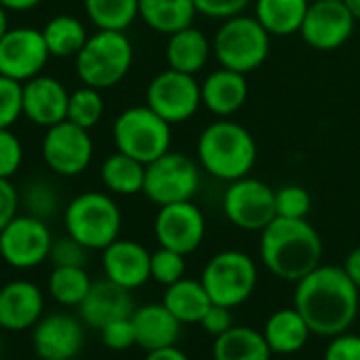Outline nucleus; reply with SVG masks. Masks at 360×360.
I'll return each instance as SVG.
<instances>
[{
	"instance_id": "de8ad7c7",
	"label": "nucleus",
	"mask_w": 360,
	"mask_h": 360,
	"mask_svg": "<svg viewBox=\"0 0 360 360\" xmlns=\"http://www.w3.org/2000/svg\"><path fill=\"white\" fill-rule=\"evenodd\" d=\"M143 360H190V356L184 350H179L177 346H169V348H160V350L148 352Z\"/></svg>"
},
{
	"instance_id": "c03bdc74",
	"label": "nucleus",
	"mask_w": 360,
	"mask_h": 360,
	"mask_svg": "<svg viewBox=\"0 0 360 360\" xmlns=\"http://www.w3.org/2000/svg\"><path fill=\"white\" fill-rule=\"evenodd\" d=\"M200 327H202V331H205V333H209L211 338H219V335H224L228 329H232V327H234L232 310H230V308H224V306L213 304V306L209 308V312L202 316Z\"/></svg>"
},
{
	"instance_id": "7c9ffc66",
	"label": "nucleus",
	"mask_w": 360,
	"mask_h": 360,
	"mask_svg": "<svg viewBox=\"0 0 360 360\" xmlns=\"http://www.w3.org/2000/svg\"><path fill=\"white\" fill-rule=\"evenodd\" d=\"M42 38L51 57H76L84 42L89 40V32L84 23L74 15H55L42 27Z\"/></svg>"
},
{
	"instance_id": "2eb2a0df",
	"label": "nucleus",
	"mask_w": 360,
	"mask_h": 360,
	"mask_svg": "<svg viewBox=\"0 0 360 360\" xmlns=\"http://www.w3.org/2000/svg\"><path fill=\"white\" fill-rule=\"evenodd\" d=\"M356 19L350 15L344 0H312L304 17L300 36L314 51H335L344 46L352 32Z\"/></svg>"
},
{
	"instance_id": "c85d7f7f",
	"label": "nucleus",
	"mask_w": 360,
	"mask_h": 360,
	"mask_svg": "<svg viewBox=\"0 0 360 360\" xmlns=\"http://www.w3.org/2000/svg\"><path fill=\"white\" fill-rule=\"evenodd\" d=\"M312 0H255V19L270 36H291L302 30Z\"/></svg>"
},
{
	"instance_id": "9d476101",
	"label": "nucleus",
	"mask_w": 360,
	"mask_h": 360,
	"mask_svg": "<svg viewBox=\"0 0 360 360\" xmlns=\"http://www.w3.org/2000/svg\"><path fill=\"white\" fill-rule=\"evenodd\" d=\"M221 205L228 221L245 232H262L276 219V190L249 175L228 186Z\"/></svg>"
},
{
	"instance_id": "37998d69",
	"label": "nucleus",
	"mask_w": 360,
	"mask_h": 360,
	"mask_svg": "<svg viewBox=\"0 0 360 360\" xmlns=\"http://www.w3.org/2000/svg\"><path fill=\"white\" fill-rule=\"evenodd\" d=\"M249 4L251 0H194L196 11L211 19H230L243 15Z\"/></svg>"
},
{
	"instance_id": "58836bf2",
	"label": "nucleus",
	"mask_w": 360,
	"mask_h": 360,
	"mask_svg": "<svg viewBox=\"0 0 360 360\" xmlns=\"http://www.w3.org/2000/svg\"><path fill=\"white\" fill-rule=\"evenodd\" d=\"M86 253L89 249H84L78 240H74L72 236H63L53 240L49 259L53 268H84Z\"/></svg>"
},
{
	"instance_id": "4be33fe9",
	"label": "nucleus",
	"mask_w": 360,
	"mask_h": 360,
	"mask_svg": "<svg viewBox=\"0 0 360 360\" xmlns=\"http://www.w3.org/2000/svg\"><path fill=\"white\" fill-rule=\"evenodd\" d=\"M135 344L146 352L175 346L181 335V323L167 310L165 304H146L131 314Z\"/></svg>"
},
{
	"instance_id": "72a5a7b5",
	"label": "nucleus",
	"mask_w": 360,
	"mask_h": 360,
	"mask_svg": "<svg viewBox=\"0 0 360 360\" xmlns=\"http://www.w3.org/2000/svg\"><path fill=\"white\" fill-rule=\"evenodd\" d=\"M103 116V97L101 91L82 84L80 89L70 93L68 101V118L70 122L91 131Z\"/></svg>"
},
{
	"instance_id": "c756f323",
	"label": "nucleus",
	"mask_w": 360,
	"mask_h": 360,
	"mask_svg": "<svg viewBox=\"0 0 360 360\" xmlns=\"http://www.w3.org/2000/svg\"><path fill=\"white\" fill-rule=\"evenodd\" d=\"M101 181L112 194H120V196L139 194L143 192L146 165L116 150L101 165Z\"/></svg>"
},
{
	"instance_id": "f8f14e48",
	"label": "nucleus",
	"mask_w": 360,
	"mask_h": 360,
	"mask_svg": "<svg viewBox=\"0 0 360 360\" xmlns=\"http://www.w3.org/2000/svg\"><path fill=\"white\" fill-rule=\"evenodd\" d=\"M40 154L44 165L61 177H74L89 169L93 160V139L86 129L63 120L46 129Z\"/></svg>"
},
{
	"instance_id": "aec40b11",
	"label": "nucleus",
	"mask_w": 360,
	"mask_h": 360,
	"mask_svg": "<svg viewBox=\"0 0 360 360\" xmlns=\"http://www.w3.org/2000/svg\"><path fill=\"white\" fill-rule=\"evenodd\" d=\"M78 310L82 321L99 331L108 323H114L118 319H129L135 312V302L129 289L103 278L91 285Z\"/></svg>"
},
{
	"instance_id": "79ce46f5",
	"label": "nucleus",
	"mask_w": 360,
	"mask_h": 360,
	"mask_svg": "<svg viewBox=\"0 0 360 360\" xmlns=\"http://www.w3.org/2000/svg\"><path fill=\"white\" fill-rule=\"evenodd\" d=\"M323 360H360V335L342 333L329 340Z\"/></svg>"
},
{
	"instance_id": "49530a36",
	"label": "nucleus",
	"mask_w": 360,
	"mask_h": 360,
	"mask_svg": "<svg viewBox=\"0 0 360 360\" xmlns=\"http://www.w3.org/2000/svg\"><path fill=\"white\" fill-rule=\"evenodd\" d=\"M342 268H344V272L350 276V281L356 285V289L360 291V245L348 253V257H346Z\"/></svg>"
},
{
	"instance_id": "f03ea898",
	"label": "nucleus",
	"mask_w": 360,
	"mask_h": 360,
	"mask_svg": "<svg viewBox=\"0 0 360 360\" xmlns=\"http://www.w3.org/2000/svg\"><path fill=\"white\" fill-rule=\"evenodd\" d=\"M259 257L270 274L297 283L323 264V238L308 219H272L259 232Z\"/></svg>"
},
{
	"instance_id": "f3484780",
	"label": "nucleus",
	"mask_w": 360,
	"mask_h": 360,
	"mask_svg": "<svg viewBox=\"0 0 360 360\" xmlns=\"http://www.w3.org/2000/svg\"><path fill=\"white\" fill-rule=\"evenodd\" d=\"M70 91L53 76L38 74L21 84L23 116L38 127H53L68 118Z\"/></svg>"
},
{
	"instance_id": "7ed1b4c3",
	"label": "nucleus",
	"mask_w": 360,
	"mask_h": 360,
	"mask_svg": "<svg viewBox=\"0 0 360 360\" xmlns=\"http://www.w3.org/2000/svg\"><path fill=\"white\" fill-rule=\"evenodd\" d=\"M196 154L200 167L215 179L236 181L247 177L257 162L255 137L234 120H215L198 137Z\"/></svg>"
},
{
	"instance_id": "ddd939ff",
	"label": "nucleus",
	"mask_w": 360,
	"mask_h": 360,
	"mask_svg": "<svg viewBox=\"0 0 360 360\" xmlns=\"http://www.w3.org/2000/svg\"><path fill=\"white\" fill-rule=\"evenodd\" d=\"M53 236L46 221L17 215L0 232V257L15 270H32L49 259Z\"/></svg>"
},
{
	"instance_id": "b1692460",
	"label": "nucleus",
	"mask_w": 360,
	"mask_h": 360,
	"mask_svg": "<svg viewBox=\"0 0 360 360\" xmlns=\"http://www.w3.org/2000/svg\"><path fill=\"white\" fill-rule=\"evenodd\" d=\"M262 333L270 352L278 356H291L302 352L312 335L308 323L295 308H281L272 312L266 319Z\"/></svg>"
},
{
	"instance_id": "20e7f679",
	"label": "nucleus",
	"mask_w": 360,
	"mask_h": 360,
	"mask_svg": "<svg viewBox=\"0 0 360 360\" xmlns=\"http://www.w3.org/2000/svg\"><path fill=\"white\" fill-rule=\"evenodd\" d=\"M63 224L68 236L84 249L103 251L120 236L122 213L110 194L82 192L68 202Z\"/></svg>"
},
{
	"instance_id": "3c124183",
	"label": "nucleus",
	"mask_w": 360,
	"mask_h": 360,
	"mask_svg": "<svg viewBox=\"0 0 360 360\" xmlns=\"http://www.w3.org/2000/svg\"><path fill=\"white\" fill-rule=\"evenodd\" d=\"M6 30H8V17H6V8H4V6H0V38L6 34Z\"/></svg>"
},
{
	"instance_id": "f257e3e1",
	"label": "nucleus",
	"mask_w": 360,
	"mask_h": 360,
	"mask_svg": "<svg viewBox=\"0 0 360 360\" xmlns=\"http://www.w3.org/2000/svg\"><path fill=\"white\" fill-rule=\"evenodd\" d=\"M293 308L304 316L312 335L331 340L356 323L360 291L342 266L321 264L295 283Z\"/></svg>"
},
{
	"instance_id": "864d4df0",
	"label": "nucleus",
	"mask_w": 360,
	"mask_h": 360,
	"mask_svg": "<svg viewBox=\"0 0 360 360\" xmlns=\"http://www.w3.org/2000/svg\"><path fill=\"white\" fill-rule=\"evenodd\" d=\"M0 352H2V346H0Z\"/></svg>"
},
{
	"instance_id": "393cba45",
	"label": "nucleus",
	"mask_w": 360,
	"mask_h": 360,
	"mask_svg": "<svg viewBox=\"0 0 360 360\" xmlns=\"http://www.w3.org/2000/svg\"><path fill=\"white\" fill-rule=\"evenodd\" d=\"M211 51H213V44L209 42L207 34L190 25L169 36L165 57L171 70L194 76L207 65Z\"/></svg>"
},
{
	"instance_id": "603ef678",
	"label": "nucleus",
	"mask_w": 360,
	"mask_h": 360,
	"mask_svg": "<svg viewBox=\"0 0 360 360\" xmlns=\"http://www.w3.org/2000/svg\"><path fill=\"white\" fill-rule=\"evenodd\" d=\"M38 360H51V359H38Z\"/></svg>"
},
{
	"instance_id": "c9c22d12",
	"label": "nucleus",
	"mask_w": 360,
	"mask_h": 360,
	"mask_svg": "<svg viewBox=\"0 0 360 360\" xmlns=\"http://www.w3.org/2000/svg\"><path fill=\"white\" fill-rule=\"evenodd\" d=\"M186 276V255L158 247L150 257V278L162 287H171L173 283Z\"/></svg>"
},
{
	"instance_id": "a878e982",
	"label": "nucleus",
	"mask_w": 360,
	"mask_h": 360,
	"mask_svg": "<svg viewBox=\"0 0 360 360\" xmlns=\"http://www.w3.org/2000/svg\"><path fill=\"white\" fill-rule=\"evenodd\" d=\"M162 304L181 325H200L202 316L213 306L202 283L186 276L165 289Z\"/></svg>"
},
{
	"instance_id": "cd10ccee",
	"label": "nucleus",
	"mask_w": 360,
	"mask_h": 360,
	"mask_svg": "<svg viewBox=\"0 0 360 360\" xmlns=\"http://www.w3.org/2000/svg\"><path fill=\"white\" fill-rule=\"evenodd\" d=\"M198 15L194 0H139V19L158 34H175L190 27Z\"/></svg>"
},
{
	"instance_id": "a211bd4d",
	"label": "nucleus",
	"mask_w": 360,
	"mask_h": 360,
	"mask_svg": "<svg viewBox=\"0 0 360 360\" xmlns=\"http://www.w3.org/2000/svg\"><path fill=\"white\" fill-rule=\"evenodd\" d=\"M32 344L38 359L72 360L84 346V331L70 314H49L32 327Z\"/></svg>"
},
{
	"instance_id": "a19ab883",
	"label": "nucleus",
	"mask_w": 360,
	"mask_h": 360,
	"mask_svg": "<svg viewBox=\"0 0 360 360\" xmlns=\"http://www.w3.org/2000/svg\"><path fill=\"white\" fill-rule=\"evenodd\" d=\"M99 333H101V342L105 344L108 350L122 352V350H129L131 346H137L135 344V329H133L131 316L129 319H118L114 323H108L105 327L99 329Z\"/></svg>"
},
{
	"instance_id": "4c0bfd02",
	"label": "nucleus",
	"mask_w": 360,
	"mask_h": 360,
	"mask_svg": "<svg viewBox=\"0 0 360 360\" xmlns=\"http://www.w3.org/2000/svg\"><path fill=\"white\" fill-rule=\"evenodd\" d=\"M23 116L21 82L0 74V131L11 129Z\"/></svg>"
},
{
	"instance_id": "2f4dec72",
	"label": "nucleus",
	"mask_w": 360,
	"mask_h": 360,
	"mask_svg": "<svg viewBox=\"0 0 360 360\" xmlns=\"http://www.w3.org/2000/svg\"><path fill=\"white\" fill-rule=\"evenodd\" d=\"M84 11L97 30L124 32L139 17V0H84Z\"/></svg>"
},
{
	"instance_id": "5701e85b",
	"label": "nucleus",
	"mask_w": 360,
	"mask_h": 360,
	"mask_svg": "<svg viewBox=\"0 0 360 360\" xmlns=\"http://www.w3.org/2000/svg\"><path fill=\"white\" fill-rule=\"evenodd\" d=\"M249 97L247 74L219 68L211 72L200 84L202 105L215 116H232L236 114Z\"/></svg>"
},
{
	"instance_id": "8fccbe9b",
	"label": "nucleus",
	"mask_w": 360,
	"mask_h": 360,
	"mask_svg": "<svg viewBox=\"0 0 360 360\" xmlns=\"http://www.w3.org/2000/svg\"><path fill=\"white\" fill-rule=\"evenodd\" d=\"M344 4L348 6V11H350V15L360 21V0H344Z\"/></svg>"
},
{
	"instance_id": "1a4fd4ad",
	"label": "nucleus",
	"mask_w": 360,
	"mask_h": 360,
	"mask_svg": "<svg viewBox=\"0 0 360 360\" xmlns=\"http://www.w3.org/2000/svg\"><path fill=\"white\" fill-rule=\"evenodd\" d=\"M200 186V171L198 165L181 154V152H167L160 158L146 165V181L143 194L156 207L186 202L192 200Z\"/></svg>"
},
{
	"instance_id": "39448f33",
	"label": "nucleus",
	"mask_w": 360,
	"mask_h": 360,
	"mask_svg": "<svg viewBox=\"0 0 360 360\" xmlns=\"http://www.w3.org/2000/svg\"><path fill=\"white\" fill-rule=\"evenodd\" d=\"M82 84L105 91L124 80L133 65V44L124 32L97 30L74 57Z\"/></svg>"
},
{
	"instance_id": "6e6552de",
	"label": "nucleus",
	"mask_w": 360,
	"mask_h": 360,
	"mask_svg": "<svg viewBox=\"0 0 360 360\" xmlns=\"http://www.w3.org/2000/svg\"><path fill=\"white\" fill-rule=\"evenodd\" d=\"M257 281V264L236 249L213 255L200 276L211 302L230 310L243 306L253 295Z\"/></svg>"
},
{
	"instance_id": "423d86ee",
	"label": "nucleus",
	"mask_w": 360,
	"mask_h": 360,
	"mask_svg": "<svg viewBox=\"0 0 360 360\" xmlns=\"http://www.w3.org/2000/svg\"><path fill=\"white\" fill-rule=\"evenodd\" d=\"M270 38L272 36L255 17L236 15L224 19L219 25L213 38V51L221 68L249 74L268 59Z\"/></svg>"
},
{
	"instance_id": "412c9836",
	"label": "nucleus",
	"mask_w": 360,
	"mask_h": 360,
	"mask_svg": "<svg viewBox=\"0 0 360 360\" xmlns=\"http://www.w3.org/2000/svg\"><path fill=\"white\" fill-rule=\"evenodd\" d=\"M44 312L42 291L30 281H13L0 289V327L4 331H27Z\"/></svg>"
},
{
	"instance_id": "4468645a",
	"label": "nucleus",
	"mask_w": 360,
	"mask_h": 360,
	"mask_svg": "<svg viewBox=\"0 0 360 360\" xmlns=\"http://www.w3.org/2000/svg\"><path fill=\"white\" fill-rule=\"evenodd\" d=\"M49 57L42 30L8 27L0 38V74L21 84L42 74Z\"/></svg>"
},
{
	"instance_id": "9b49d317",
	"label": "nucleus",
	"mask_w": 360,
	"mask_h": 360,
	"mask_svg": "<svg viewBox=\"0 0 360 360\" xmlns=\"http://www.w3.org/2000/svg\"><path fill=\"white\" fill-rule=\"evenodd\" d=\"M146 105L171 127L186 122L202 105L200 84L192 74L167 68L150 80L146 91Z\"/></svg>"
},
{
	"instance_id": "ea45409f",
	"label": "nucleus",
	"mask_w": 360,
	"mask_h": 360,
	"mask_svg": "<svg viewBox=\"0 0 360 360\" xmlns=\"http://www.w3.org/2000/svg\"><path fill=\"white\" fill-rule=\"evenodd\" d=\"M23 162V146L11 129L0 131V179H11Z\"/></svg>"
},
{
	"instance_id": "e433bc0d",
	"label": "nucleus",
	"mask_w": 360,
	"mask_h": 360,
	"mask_svg": "<svg viewBox=\"0 0 360 360\" xmlns=\"http://www.w3.org/2000/svg\"><path fill=\"white\" fill-rule=\"evenodd\" d=\"M312 209V196L304 186L287 184L276 190V217L306 219Z\"/></svg>"
},
{
	"instance_id": "a18cd8bd",
	"label": "nucleus",
	"mask_w": 360,
	"mask_h": 360,
	"mask_svg": "<svg viewBox=\"0 0 360 360\" xmlns=\"http://www.w3.org/2000/svg\"><path fill=\"white\" fill-rule=\"evenodd\" d=\"M19 205V192L11 179H0V232L17 217Z\"/></svg>"
},
{
	"instance_id": "dca6fc26",
	"label": "nucleus",
	"mask_w": 360,
	"mask_h": 360,
	"mask_svg": "<svg viewBox=\"0 0 360 360\" xmlns=\"http://www.w3.org/2000/svg\"><path fill=\"white\" fill-rule=\"evenodd\" d=\"M154 234L160 247L177 251L181 255L194 253L207 234V221L202 211L192 202H173L158 207L154 219Z\"/></svg>"
},
{
	"instance_id": "09e8293b",
	"label": "nucleus",
	"mask_w": 360,
	"mask_h": 360,
	"mask_svg": "<svg viewBox=\"0 0 360 360\" xmlns=\"http://www.w3.org/2000/svg\"><path fill=\"white\" fill-rule=\"evenodd\" d=\"M42 0H0V6H4L6 11H15V13H23V11H32L40 4Z\"/></svg>"
},
{
	"instance_id": "6ab92c4d",
	"label": "nucleus",
	"mask_w": 360,
	"mask_h": 360,
	"mask_svg": "<svg viewBox=\"0 0 360 360\" xmlns=\"http://www.w3.org/2000/svg\"><path fill=\"white\" fill-rule=\"evenodd\" d=\"M150 257L152 253L127 238H116L103 249V274L108 281L135 291L150 281Z\"/></svg>"
},
{
	"instance_id": "473e14b6",
	"label": "nucleus",
	"mask_w": 360,
	"mask_h": 360,
	"mask_svg": "<svg viewBox=\"0 0 360 360\" xmlns=\"http://www.w3.org/2000/svg\"><path fill=\"white\" fill-rule=\"evenodd\" d=\"M93 281L84 268H53L49 278V293L61 306L78 308L86 297Z\"/></svg>"
},
{
	"instance_id": "bb28decb",
	"label": "nucleus",
	"mask_w": 360,
	"mask_h": 360,
	"mask_svg": "<svg viewBox=\"0 0 360 360\" xmlns=\"http://www.w3.org/2000/svg\"><path fill=\"white\" fill-rule=\"evenodd\" d=\"M272 356L264 333L253 327L234 325L213 342V360H270Z\"/></svg>"
},
{
	"instance_id": "0eeeda50",
	"label": "nucleus",
	"mask_w": 360,
	"mask_h": 360,
	"mask_svg": "<svg viewBox=\"0 0 360 360\" xmlns=\"http://www.w3.org/2000/svg\"><path fill=\"white\" fill-rule=\"evenodd\" d=\"M116 150L150 165L171 150V124L148 105H133L114 120Z\"/></svg>"
},
{
	"instance_id": "f704fd0d",
	"label": "nucleus",
	"mask_w": 360,
	"mask_h": 360,
	"mask_svg": "<svg viewBox=\"0 0 360 360\" xmlns=\"http://www.w3.org/2000/svg\"><path fill=\"white\" fill-rule=\"evenodd\" d=\"M19 200L25 207L27 215L46 221L59 209V194L46 179H32L25 184L23 192H19Z\"/></svg>"
}]
</instances>
